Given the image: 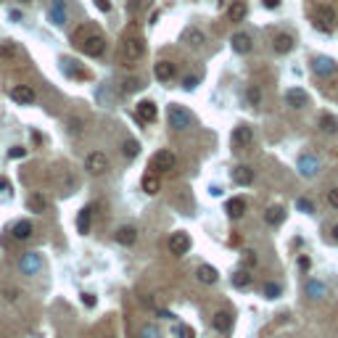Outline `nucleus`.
I'll return each mask as SVG.
<instances>
[{"instance_id":"nucleus-29","label":"nucleus","mask_w":338,"mask_h":338,"mask_svg":"<svg viewBox=\"0 0 338 338\" xmlns=\"http://www.w3.org/2000/svg\"><path fill=\"white\" fill-rule=\"evenodd\" d=\"M27 206L32 209V212L42 214L45 209H48V201H45V196H42V193H32V196L27 198Z\"/></svg>"},{"instance_id":"nucleus-35","label":"nucleus","mask_w":338,"mask_h":338,"mask_svg":"<svg viewBox=\"0 0 338 338\" xmlns=\"http://www.w3.org/2000/svg\"><path fill=\"white\" fill-rule=\"evenodd\" d=\"M172 333L177 335V338H196V330L190 328V325H185V322H177L172 328Z\"/></svg>"},{"instance_id":"nucleus-42","label":"nucleus","mask_w":338,"mask_h":338,"mask_svg":"<svg viewBox=\"0 0 338 338\" xmlns=\"http://www.w3.org/2000/svg\"><path fill=\"white\" fill-rule=\"evenodd\" d=\"M137 87H140V79H135V77H127V79H124V87H122V92H135Z\"/></svg>"},{"instance_id":"nucleus-50","label":"nucleus","mask_w":338,"mask_h":338,"mask_svg":"<svg viewBox=\"0 0 338 338\" xmlns=\"http://www.w3.org/2000/svg\"><path fill=\"white\" fill-rule=\"evenodd\" d=\"M95 6L103 11V14H106V11H111V3H109V0H95Z\"/></svg>"},{"instance_id":"nucleus-40","label":"nucleus","mask_w":338,"mask_h":338,"mask_svg":"<svg viewBox=\"0 0 338 338\" xmlns=\"http://www.w3.org/2000/svg\"><path fill=\"white\" fill-rule=\"evenodd\" d=\"M296 209H299L301 214H312V212H314V204L309 201V198H299V201H296Z\"/></svg>"},{"instance_id":"nucleus-37","label":"nucleus","mask_w":338,"mask_h":338,"mask_svg":"<svg viewBox=\"0 0 338 338\" xmlns=\"http://www.w3.org/2000/svg\"><path fill=\"white\" fill-rule=\"evenodd\" d=\"M137 338H161V330H159V325H143L140 333H137Z\"/></svg>"},{"instance_id":"nucleus-49","label":"nucleus","mask_w":338,"mask_h":338,"mask_svg":"<svg viewBox=\"0 0 338 338\" xmlns=\"http://www.w3.org/2000/svg\"><path fill=\"white\" fill-rule=\"evenodd\" d=\"M243 259H246V264H254L256 262V254L249 249V251H243Z\"/></svg>"},{"instance_id":"nucleus-19","label":"nucleus","mask_w":338,"mask_h":338,"mask_svg":"<svg viewBox=\"0 0 338 338\" xmlns=\"http://www.w3.org/2000/svg\"><path fill=\"white\" fill-rule=\"evenodd\" d=\"M249 14V6H246V0H232L230 8H227V19L230 21H243Z\"/></svg>"},{"instance_id":"nucleus-31","label":"nucleus","mask_w":338,"mask_h":338,"mask_svg":"<svg viewBox=\"0 0 338 338\" xmlns=\"http://www.w3.org/2000/svg\"><path fill=\"white\" fill-rule=\"evenodd\" d=\"M320 130L322 132H338V119L330 114H322L320 116Z\"/></svg>"},{"instance_id":"nucleus-27","label":"nucleus","mask_w":338,"mask_h":338,"mask_svg":"<svg viewBox=\"0 0 338 338\" xmlns=\"http://www.w3.org/2000/svg\"><path fill=\"white\" fill-rule=\"evenodd\" d=\"M48 16H51V21L53 24H66V8H64V0H53V6H51V11H48Z\"/></svg>"},{"instance_id":"nucleus-54","label":"nucleus","mask_w":338,"mask_h":338,"mask_svg":"<svg viewBox=\"0 0 338 338\" xmlns=\"http://www.w3.org/2000/svg\"><path fill=\"white\" fill-rule=\"evenodd\" d=\"M21 3H32V0H21Z\"/></svg>"},{"instance_id":"nucleus-53","label":"nucleus","mask_w":338,"mask_h":338,"mask_svg":"<svg viewBox=\"0 0 338 338\" xmlns=\"http://www.w3.org/2000/svg\"><path fill=\"white\" fill-rule=\"evenodd\" d=\"M333 240H335V243H338V225H335V227H333Z\"/></svg>"},{"instance_id":"nucleus-52","label":"nucleus","mask_w":338,"mask_h":338,"mask_svg":"<svg viewBox=\"0 0 338 338\" xmlns=\"http://www.w3.org/2000/svg\"><path fill=\"white\" fill-rule=\"evenodd\" d=\"M11 188V182L8 180H3V177H0V190H8Z\"/></svg>"},{"instance_id":"nucleus-41","label":"nucleus","mask_w":338,"mask_h":338,"mask_svg":"<svg viewBox=\"0 0 338 338\" xmlns=\"http://www.w3.org/2000/svg\"><path fill=\"white\" fill-rule=\"evenodd\" d=\"M95 335H98V338H116V333H114V328H111V322H109V320L101 325Z\"/></svg>"},{"instance_id":"nucleus-16","label":"nucleus","mask_w":338,"mask_h":338,"mask_svg":"<svg viewBox=\"0 0 338 338\" xmlns=\"http://www.w3.org/2000/svg\"><path fill=\"white\" fill-rule=\"evenodd\" d=\"M212 325H214V330L217 333H227L232 328V314L230 312H214V317H212Z\"/></svg>"},{"instance_id":"nucleus-51","label":"nucleus","mask_w":338,"mask_h":338,"mask_svg":"<svg viewBox=\"0 0 338 338\" xmlns=\"http://www.w3.org/2000/svg\"><path fill=\"white\" fill-rule=\"evenodd\" d=\"M262 6H264V8H272V11H275L277 6H280V0H262Z\"/></svg>"},{"instance_id":"nucleus-30","label":"nucleus","mask_w":338,"mask_h":338,"mask_svg":"<svg viewBox=\"0 0 338 338\" xmlns=\"http://www.w3.org/2000/svg\"><path fill=\"white\" fill-rule=\"evenodd\" d=\"M159 188H161V182H159V174L148 172L146 177H143V190H146L148 196H154V193H159Z\"/></svg>"},{"instance_id":"nucleus-47","label":"nucleus","mask_w":338,"mask_h":338,"mask_svg":"<svg viewBox=\"0 0 338 338\" xmlns=\"http://www.w3.org/2000/svg\"><path fill=\"white\" fill-rule=\"evenodd\" d=\"M3 294H6V299H8V301H16V299H19V291H16V288H6Z\"/></svg>"},{"instance_id":"nucleus-25","label":"nucleus","mask_w":338,"mask_h":338,"mask_svg":"<svg viewBox=\"0 0 338 338\" xmlns=\"http://www.w3.org/2000/svg\"><path fill=\"white\" fill-rule=\"evenodd\" d=\"M32 222H27V219H19V222L11 227V235H14L16 240H27V238H32Z\"/></svg>"},{"instance_id":"nucleus-15","label":"nucleus","mask_w":338,"mask_h":338,"mask_svg":"<svg viewBox=\"0 0 338 338\" xmlns=\"http://www.w3.org/2000/svg\"><path fill=\"white\" fill-rule=\"evenodd\" d=\"M154 74H156L159 82H172L174 74H177V69H174L172 61H159V64L154 66Z\"/></svg>"},{"instance_id":"nucleus-7","label":"nucleus","mask_w":338,"mask_h":338,"mask_svg":"<svg viewBox=\"0 0 338 338\" xmlns=\"http://www.w3.org/2000/svg\"><path fill=\"white\" fill-rule=\"evenodd\" d=\"M169 251H172L174 256L188 254V251H190V235H188V232H185V230L172 232V235H169Z\"/></svg>"},{"instance_id":"nucleus-6","label":"nucleus","mask_w":338,"mask_h":338,"mask_svg":"<svg viewBox=\"0 0 338 338\" xmlns=\"http://www.w3.org/2000/svg\"><path fill=\"white\" fill-rule=\"evenodd\" d=\"M19 270L21 275H37L42 270V256L40 254H34V251H27L24 256H21V262H19Z\"/></svg>"},{"instance_id":"nucleus-3","label":"nucleus","mask_w":338,"mask_h":338,"mask_svg":"<svg viewBox=\"0 0 338 338\" xmlns=\"http://www.w3.org/2000/svg\"><path fill=\"white\" fill-rule=\"evenodd\" d=\"M167 116H169V127H174V130H188V127L193 124V114L188 109L177 106V103H172V106H169Z\"/></svg>"},{"instance_id":"nucleus-33","label":"nucleus","mask_w":338,"mask_h":338,"mask_svg":"<svg viewBox=\"0 0 338 338\" xmlns=\"http://www.w3.org/2000/svg\"><path fill=\"white\" fill-rule=\"evenodd\" d=\"M307 296L309 299H322L325 296V285L317 280H307Z\"/></svg>"},{"instance_id":"nucleus-12","label":"nucleus","mask_w":338,"mask_h":338,"mask_svg":"<svg viewBox=\"0 0 338 338\" xmlns=\"http://www.w3.org/2000/svg\"><path fill=\"white\" fill-rule=\"evenodd\" d=\"M156 103L154 101H140L137 103V109H135V116H137V122H143V124H151L156 119Z\"/></svg>"},{"instance_id":"nucleus-28","label":"nucleus","mask_w":338,"mask_h":338,"mask_svg":"<svg viewBox=\"0 0 338 338\" xmlns=\"http://www.w3.org/2000/svg\"><path fill=\"white\" fill-rule=\"evenodd\" d=\"M272 48H275V53H291L294 51V37L291 34H277Z\"/></svg>"},{"instance_id":"nucleus-1","label":"nucleus","mask_w":338,"mask_h":338,"mask_svg":"<svg viewBox=\"0 0 338 338\" xmlns=\"http://www.w3.org/2000/svg\"><path fill=\"white\" fill-rule=\"evenodd\" d=\"M72 40L82 48V53L87 56H101L103 51H106V37L101 34V29L95 24H82V27H77L74 34H72Z\"/></svg>"},{"instance_id":"nucleus-20","label":"nucleus","mask_w":338,"mask_h":338,"mask_svg":"<svg viewBox=\"0 0 338 338\" xmlns=\"http://www.w3.org/2000/svg\"><path fill=\"white\" fill-rule=\"evenodd\" d=\"M232 51H235V53H249L251 51V34H246V32H235V34H232Z\"/></svg>"},{"instance_id":"nucleus-38","label":"nucleus","mask_w":338,"mask_h":338,"mask_svg":"<svg viewBox=\"0 0 338 338\" xmlns=\"http://www.w3.org/2000/svg\"><path fill=\"white\" fill-rule=\"evenodd\" d=\"M137 154H140V143H137V140H124V156L135 159Z\"/></svg>"},{"instance_id":"nucleus-9","label":"nucleus","mask_w":338,"mask_h":338,"mask_svg":"<svg viewBox=\"0 0 338 338\" xmlns=\"http://www.w3.org/2000/svg\"><path fill=\"white\" fill-rule=\"evenodd\" d=\"M8 95H11V101L21 103V106H29V103H34V98H37L29 85H14V87L8 90Z\"/></svg>"},{"instance_id":"nucleus-24","label":"nucleus","mask_w":338,"mask_h":338,"mask_svg":"<svg viewBox=\"0 0 338 338\" xmlns=\"http://www.w3.org/2000/svg\"><path fill=\"white\" fill-rule=\"evenodd\" d=\"M198 280H201V283H206V285H214L217 280H219V272L214 270V267L212 264H201V267H198Z\"/></svg>"},{"instance_id":"nucleus-4","label":"nucleus","mask_w":338,"mask_h":338,"mask_svg":"<svg viewBox=\"0 0 338 338\" xmlns=\"http://www.w3.org/2000/svg\"><path fill=\"white\" fill-rule=\"evenodd\" d=\"M151 167H154L156 172H172L174 167H177V159H174L172 151H156L154 159H151Z\"/></svg>"},{"instance_id":"nucleus-14","label":"nucleus","mask_w":338,"mask_h":338,"mask_svg":"<svg viewBox=\"0 0 338 338\" xmlns=\"http://www.w3.org/2000/svg\"><path fill=\"white\" fill-rule=\"evenodd\" d=\"M312 69H314V74H320V77H330V74H335V72H338V64L333 61V58L320 56V58H314Z\"/></svg>"},{"instance_id":"nucleus-5","label":"nucleus","mask_w":338,"mask_h":338,"mask_svg":"<svg viewBox=\"0 0 338 338\" xmlns=\"http://www.w3.org/2000/svg\"><path fill=\"white\" fill-rule=\"evenodd\" d=\"M85 169L90 174H103L109 169V156L103 154V151H92V154H87V159H85Z\"/></svg>"},{"instance_id":"nucleus-13","label":"nucleus","mask_w":338,"mask_h":338,"mask_svg":"<svg viewBox=\"0 0 338 338\" xmlns=\"http://www.w3.org/2000/svg\"><path fill=\"white\" fill-rule=\"evenodd\" d=\"M285 103L291 109H304L309 103V95L301 87H291V90H285Z\"/></svg>"},{"instance_id":"nucleus-10","label":"nucleus","mask_w":338,"mask_h":338,"mask_svg":"<svg viewBox=\"0 0 338 338\" xmlns=\"http://www.w3.org/2000/svg\"><path fill=\"white\" fill-rule=\"evenodd\" d=\"M317 172H320V159L314 154H304L299 159V174L301 177H314Z\"/></svg>"},{"instance_id":"nucleus-36","label":"nucleus","mask_w":338,"mask_h":338,"mask_svg":"<svg viewBox=\"0 0 338 338\" xmlns=\"http://www.w3.org/2000/svg\"><path fill=\"white\" fill-rule=\"evenodd\" d=\"M262 294H264L267 299H277V296L283 294V288L277 285V283H272V280H267V283H264V288H262Z\"/></svg>"},{"instance_id":"nucleus-22","label":"nucleus","mask_w":338,"mask_h":338,"mask_svg":"<svg viewBox=\"0 0 338 338\" xmlns=\"http://www.w3.org/2000/svg\"><path fill=\"white\" fill-rule=\"evenodd\" d=\"M182 40L190 45V48H201V45L206 42V34L201 32V29H196V27H190V29H185L182 32Z\"/></svg>"},{"instance_id":"nucleus-21","label":"nucleus","mask_w":338,"mask_h":338,"mask_svg":"<svg viewBox=\"0 0 338 338\" xmlns=\"http://www.w3.org/2000/svg\"><path fill=\"white\" fill-rule=\"evenodd\" d=\"M232 182H235V185H240V188H243V185H251L254 182V169L251 167H235V169H232Z\"/></svg>"},{"instance_id":"nucleus-32","label":"nucleus","mask_w":338,"mask_h":338,"mask_svg":"<svg viewBox=\"0 0 338 338\" xmlns=\"http://www.w3.org/2000/svg\"><path fill=\"white\" fill-rule=\"evenodd\" d=\"M232 285L235 288H249L251 285V272L249 270H238L235 275H232Z\"/></svg>"},{"instance_id":"nucleus-8","label":"nucleus","mask_w":338,"mask_h":338,"mask_svg":"<svg viewBox=\"0 0 338 338\" xmlns=\"http://www.w3.org/2000/svg\"><path fill=\"white\" fill-rule=\"evenodd\" d=\"M254 140V127L251 124H238L235 130H232V148H246L251 146Z\"/></svg>"},{"instance_id":"nucleus-44","label":"nucleus","mask_w":338,"mask_h":338,"mask_svg":"<svg viewBox=\"0 0 338 338\" xmlns=\"http://www.w3.org/2000/svg\"><path fill=\"white\" fill-rule=\"evenodd\" d=\"M328 204H330L333 209H338V188H330V190H328Z\"/></svg>"},{"instance_id":"nucleus-23","label":"nucleus","mask_w":338,"mask_h":338,"mask_svg":"<svg viewBox=\"0 0 338 338\" xmlns=\"http://www.w3.org/2000/svg\"><path fill=\"white\" fill-rule=\"evenodd\" d=\"M264 222L272 225V227H277L280 222H285V209H283V206H270V209L264 212Z\"/></svg>"},{"instance_id":"nucleus-48","label":"nucleus","mask_w":338,"mask_h":338,"mask_svg":"<svg viewBox=\"0 0 338 338\" xmlns=\"http://www.w3.org/2000/svg\"><path fill=\"white\" fill-rule=\"evenodd\" d=\"M82 304L85 307H95V296H92V294H82Z\"/></svg>"},{"instance_id":"nucleus-18","label":"nucleus","mask_w":338,"mask_h":338,"mask_svg":"<svg viewBox=\"0 0 338 338\" xmlns=\"http://www.w3.org/2000/svg\"><path fill=\"white\" fill-rule=\"evenodd\" d=\"M114 238H116V243H122V246H132V243L137 240V230L132 225H124V227H119L114 232Z\"/></svg>"},{"instance_id":"nucleus-46","label":"nucleus","mask_w":338,"mask_h":338,"mask_svg":"<svg viewBox=\"0 0 338 338\" xmlns=\"http://www.w3.org/2000/svg\"><path fill=\"white\" fill-rule=\"evenodd\" d=\"M196 85H198V79H196V77H185V82H182L185 90H196Z\"/></svg>"},{"instance_id":"nucleus-17","label":"nucleus","mask_w":338,"mask_h":338,"mask_svg":"<svg viewBox=\"0 0 338 338\" xmlns=\"http://www.w3.org/2000/svg\"><path fill=\"white\" fill-rule=\"evenodd\" d=\"M225 212H227V217H230V219H238V217L246 214V201H243L240 196L230 198V201L225 204Z\"/></svg>"},{"instance_id":"nucleus-39","label":"nucleus","mask_w":338,"mask_h":338,"mask_svg":"<svg viewBox=\"0 0 338 338\" xmlns=\"http://www.w3.org/2000/svg\"><path fill=\"white\" fill-rule=\"evenodd\" d=\"M246 98H249V103H251V106H259V103H262V92H259V87H249L246 90Z\"/></svg>"},{"instance_id":"nucleus-45","label":"nucleus","mask_w":338,"mask_h":338,"mask_svg":"<svg viewBox=\"0 0 338 338\" xmlns=\"http://www.w3.org/2000/svg\"><path fill=\"white\" fill-rule=\"evenodd\" d=\"M309 267H312V259H309V256H299V270H309Z\"/></svg>"},{"instance_id":"nucleus-26","label":"nucleus","mask_w":338,"mask_h":338,"mask_svg":"<svg viewBox=\"0 0 338 338\" xmlns=\"http://www.w3.org/2000/svg\"><path fill=\"white\" fill-rule=\"evenodd\" d=\"M90 222H92V206L79 209V214H77V230L82 232V235H87V232H90Z\"/></svg>"},{"instance_id":"nucleus-2","label":"nucleus","mask_w":338,"mask_h":338,"mask_svg":"<svg viewBox=\"0 0 338 338\" xmlns=\"http://www.w3.org/2000/svg\"><path fill=\"white\" fill-rule=\"evenodd\" d=\"M122 53H124V61L127 64L140 61L143 53H146V40L140 37V34H127L124 42H122Z\"/></svg>"},{"instance_id":"nucleus-34","label":"nucleus","mask_w":338,"mask_h":338,"mask_svg":"<svg viewBox=\"0 0 338 338\" xmlns=\"http://www.w3.org/2000/svg\"><path fill=\"white\" fill-rule=\"evenodd\" d=\"M19 53V45L16 42H0V58H3V61H8V58H14Z\"/></svg>"},{"instance_id":"nucleus-43","label":"nucleus","mask_w":338,"mask_h":338,"mask_svg":"<svg viewBox=\"0 0 338 338\" xmlns=\"http://www.w3.org/2000/svg\"><path fill=\"white\" fill-rule=\"evenodd\" d=\"M24 156H27V148L24 146H14V148L8 151V159H24Z\"/></svg>"},{"instance_id":"nucleus-11","label":"nucleus","mask_w":338,"mask_h":338,"mask_svg":"<svg viewBox=\"0 0 338 338\" xmlns=\"http://www.w3.org/2000/svg\"><path fill=\"white\" fill-rule=\"evenodd\" d=\"M335 21V11L330 6H317L314 8V24H317L320 29H330Z\"/></svg>"}]
</instances>
